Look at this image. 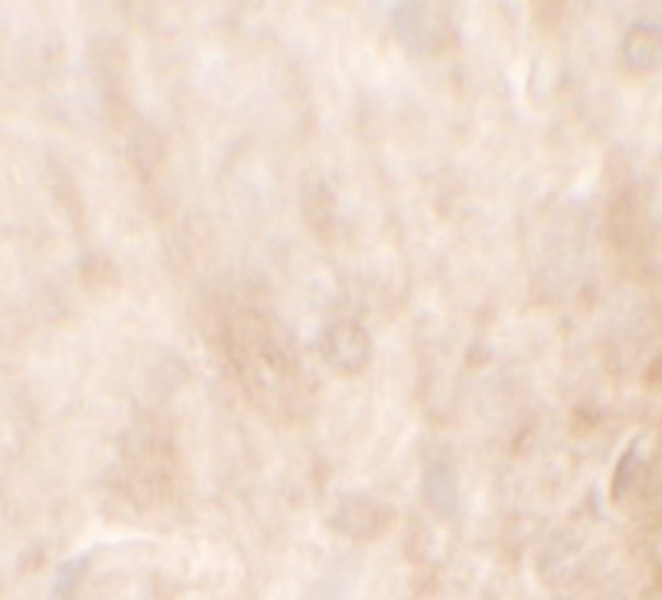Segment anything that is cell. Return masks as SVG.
Masks as SVG:
<instances>
[{"mask_svg": "<svg viewBox=\"0 0 662 600\" xmlns=\"http://www.w3.org/2000/svg\"><path fill=\"white\" fill-rule=\"evenodd\" d=\"M216 343L251 404L272 414L288 409L302 389V370L286 334L269 316L255 307H233L218 322Z\"/></svg>", "mask_w": 662, "mask_h": 600, "instance_id": "cell-1", "label": "cell"}, {"mask_svg": "<svg viewBox=\"0 0 662 600\" xmlns=\"http://www.w3.org/2000/svg\"><path fill=\"white\" fill-rule=\"evenodd\" d=\"M437 4L401 0L391 9V26L401 45L416 55L437 53L449 39L447 17L438 13Z\"/></svg>", "mask_w": 662, "mask_h": 600, "instance_id": "cell-2", "label": "cell"}, {"mask_svg": "<svg viewBox=\"0 0 662 600\" xmlns=\"http://www.w3.org/2000/svg\"><path fill=\"white\" fill-rule=\"evenodd\" d=\"M320 353L335 370L347 375L361 373L371 358V338L361 324L340 319L326 328L320 340Z\"/></svg>", "mask_w": 662, "mask_h": 600, "instance_id": "cell-3", "label": "cell"}, {"mask_svg": "<svg viewBox=\"0 0 662 600\" xmlns=\"http://www.w3.org/2000/svg\"><path fill=\"white\" fill-rule=\"evenodd\" d=\"M622 55L632 72L650 74L662 68V27L634 23L625 31Z\"/></svg>", "mask_w": 662, "mask_h": 600, "instance_id": "cell-4", "label": "cell"}, {"mask_svg": "<svg viewBox=\"0 0 662 600\" xmlns=\"http://www.w3.org/2000/svg\"><path fill=\"white\" fill-rule=\"evenodd\" d=\"M386 521V511L379 502L367 497L353 495L338 505L335 513V527L350 538H367L377 533Z\"/></svg>", "mask_w": 662, "mask_h": 600, "instance_id": "cell-5", "label": "cell"}, {"mask_svg": "<svg viewBox=\"0 0 662 600\" xmlns=\"http://www.w3.org/2000/svg\"><path fill=\"white\" fill-rule=\"evenodd\" d=\"M422 490H425L426 501L437 513L445 517L455 515L459 505V489H457V478L450 472V468L445 465L428 468L422 478Z\"/></svg>", "mask_w": 662, "mask_h": 600, "instance_id": "cell-6", "label": "cell"}, {"mask_svg": "<svg viewBox=\"0 0 662 600\" xmlns=\"http://www.w3.org/2000/svg\"><path fill=\"white\" fill-rule=\"evenodd\" d=\"M350 568L347 560H335L314 580L302 600H347L353 580Z\"/></svg>", "mask_w": 662, "mask_h": 600, "instance_id": "cell-7", "label": "cell"}, {"mask_svg": "<svg viewBox=\"0 0 662 600\" xmlns=\"http://www.w3.org/2000/svg\"><path fill=\"white\" fill-rule=\"evenodd\" d=\"M90 558H92V553L86 551V553H80V556H74V558L60 563L55 574L51 578L48 600H74L78 587L86 574Z\"/></svg>", "mask_w": 662, "mask_h": 600, "instance_id": "cell-8", "label": "cell"}]
</instances>
